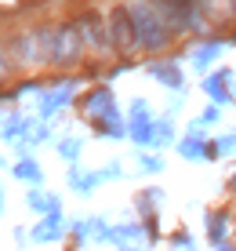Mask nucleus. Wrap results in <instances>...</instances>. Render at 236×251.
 I'll use <instances>...</instances> for the list:
<instances>
[{
	"mask_svg": "<svg viewBox=\"0 0 236 251\" xmlns=\"http://www.w3.org/2000/svg\"><path fill=\"white\" fill-rule=\"evenodd\" d=\"M76 33H80V40H84L87 48H94V51L113 48V44H109V33H106V22H102L94 11L80 15V22H76Z\"/></svg>",
	"mask_w": 236,
	"mask_h": 251,
	"instance_id": "nucleus-4",
	"label": "nucleus"
},
{
	"mask_svg": "<svg viewBox=\"0 0 236 251\" xmlns=\"http://www.w3.org/2000/svg\"><path fill=\"white\" fill-rule=\"evenodd\" d=\"M80 51H84V40L76 33V22H62L55 29V37H51V55L47 58L55 66H73L80 58Z\"/></svg>",
	"mask_w": 236,
	"mask_h": 251,
	"instance_id": "nucleus-2",
	"label": "nucleus"
},
{
	"mask_svg": "<svg viewBox=\"0 0 236 251\" xmlns=\"http://www.w3.org/2000/svg\"><path fill=\"white\" fill-rule=\"evenodd\" d=\"M4 73H7V58L0 55V76H4Z\"/></svg>",
	"mask_w": 236,
	"mask_h": 251,
	"instance_id": "nucleus-5",
	"label": "nucleus"
},
{
	"mask_svg": "<svg viewBox=\"0 0 236 251\" xmlns=\"http://www.w3.org/2000/svg\"><path fill=\"white\" fill-rule=\"evenodd\" d=\"M233 11H236V0H233Z\"/></svg>",
	"mask_w": 236,
	"mask_h": 251,
	"instance_id": "nucleus-6",
	"label": "nucleus"
},
{
	"mask_svg": "<svg viewBox=\"0 0 236 251\" xmlns=\"http://www.w3.org/2000/svg\"><path fill=\"white\" fill-rule=\"evenodd\" d=\"M131 11V22H135V40L142 48H164L167 44V29H164V19L153 11V7H145V4H138V7H127Z\"/></svg>",
	"mask_w": 236,
	"mask_h": 251,
	"instance_id": "nucleus-1",
	"label": "nucleus"
},
{
	"mask_svg": "<svg viewBox=\"0 0 236 251\" xmlns=\"http://www.w3.org/2000/svg\"><path fill=\"white\" fill-rule=\"evenodd\" d=\"M106 33H109V44L117 48V51H135V48H138V40H135V22H131V11H127V7H113V11H109Z\"/></svg>",
	"mask_w": 236,
	"mask_h": 251,
	"instance_id": "nucleus-3",
	"label": "nucleus"
}]
</instances>
